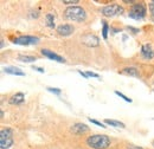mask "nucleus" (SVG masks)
I'll use <instances>...</instances> for the list:
<instances>
[{
  "instance_id": "1",
  "label": "nucleus",
  "mask_w": 154,
  "mask_h": 149,
  "mask_svg": "<svg viewBox=\"0 0 154 149\" xmlns=\"http://www.w3.org/2000/svg\"><path fill=\"white\" fill-rule=\"evenodd\" d=\"M110 137L103 134L90 135L87 138V146L91 149H107L110 146Z\"/></svg>"
},
{
  "instance_id": "2",
  "label": "nucleus",
  "mask_w": 154,
  "mask_h": 149,
  "mask_svg": "<svg viewBox=\"0 0 154 149\" xmlns=\"http://www.w3.org/2000/svg\"><path fill=\"white\" fill-rule=\"evenodd\" d=\"M64 18L70 21L82 23L87 19V12L81 6H69L64 11Z\"/></svg>"
},
{
  "instance_id": "3",
  "label": "nucleus",
  "mask_w": 154,
  "mask_h": 149,
  "mask_svg": "<svg viewBox=\"0 0 154 149\" xmlns=\"http://www.w3.org/2000/svg\"><path fill=\"white\" fill-rule=\"evenodd\" d=\"M13 130L8 127H4L0 130V148L10 149L13 146Z\"/></svg>"
},
{
  "instance_id": "4",
  "label": "nucleus",
  "mask_w": 154,
  "mask_h": 149,
  "mask_svg": "<svg viewBox=\"0 0 154 149\" xmlns=\"http://www.w3.org/2000/svg\"><path fill=\"white\" fill-rule=\"evenodd\" d=\"M147 14V7L143 2H135L134 5H132L131 11L128 13L129 18L135 19V20H141L146 17Z\"/></svg>"
},
{
  "instance_id": "5",
  "label": "nucleus",
  "mask_w": 154,
  "mask_h": 149,
  "mask_svg": "<svg viewBox=\"0 0 154 149\" xmlns=\"http://www.w3.org/2000/svg\"><path fill=\"white\" fill-rule=\"evenodd\" d=\"M102 14L104 17H115V16H121L125 13V8L119 5V4H110V5H106L104 7H102L101 10Z\"/></svg>"
},
{
  "instance_id": "6",
  "label": "nucleus",
  "mask_w": 154,
  "mask_h": 149,
  "mask_svg": "<svg viewBox=\"0 0 154 149\" xmlns=\"http://www.w3.org/2000/svg\"><path fill=\"white\" fill-rule=\"evenodd\" d=\"M40 41V39L36 36H19L14 38L13 43L17 45H23V46H29V45H36Z\"/></svg>"
},
{
  "instance_id": "7",
  "label": "nucleus",
  "mask_w": 154,
  "mask_h": 149,
  "mask_svg": "<svg viewBox=\"0 0 154 149\" xmlns=\"http://www.w3.org/2000/svg\"><path fill=\"white\" fill-rule=\"evenodd\" d=\"M82 43L87 46H90V47H96L100 45V38L95 36V35H91V33H88V35H84L83 37L81 38Z\"/></svg>"
},
{
  "instance_id": "8",
  "label": "nucleus",
  "mask_w": 154,
  "mask_h": 149,
  "mask_svg": "<svg viewBox=\"0 0 154 149\" xmlns=\"http://www.w3.org/2000/svg\"><path fill=\"white\" fill-rule=\"evenodd\" d=\"M56 31L59 36H63V37H68L70 35L74 33L75 31V27L71 25V24H60L59 26L56 27Z\"/></svg>"
},
{
  "instance_id": "9",
  "label": "nucleus",
  "mask_w": 154,
  "mask_h": 149,
  "mask_svg": "<svg viewBox=\"0 0 154 149\" xmlns=\"http://www.w3.org/2000/svg\"><path fill=\"white\" fill-rule=\"evenodd\" d=\"M40 53L44 57L49 58V59H52L55 62H58V63H65V58H63L62 56L57 55L56 52L51 51V50H48V49H42L40 50Z\"/></svg>"
},
{
  "instance_id": "10",
  "label": "nucleus",
  "mask_w": 154,
  "mask_h": 149,
  "mask_svg": "<svg viewBox=\"0 0 154 149\" xmlns=\"http://www.w3.org/2000/svg\"><path fill=\"white\" fill-rule=\"evenodd\" d=\"M70 130H71L72 134H75V135H83V134H85V132H88V131L90 130V128L85 123L78 122V123H75L74 126H71V129Z\"/></svg>"
},
{
  "instance_id": "11",
  "label": "nucleus",
  "mask_w": 154,
  "mask_h": 149,
  "mask_svg": "<svg viewBox=\"0 0 154 149\" xmlns=\"http://www.w3.org/2000/svg\"><path fill=\"white\" fill-rule=\"evenodd\" d=\"M141 56L143 59H152L154 58V50L152 49L151 44H145L141 47Z\"/></svg>"
},
{
  "instance_id": "12",
  "label": "nucleus",
  "mask_w": 154,
  "mask_h": 149,
  "mask_svg": "<svg viewBox=\"0 0 154 149\" xmlns=\"http://www.w3.org/2000/svg\"><path fill=\"white\" fill-rule=\"evenodd\" d=\"M25 102V95L23 93H14L13 96L10 97L8 99V103L12 104V105H20Z\"/></svg>"
},
{
  "instance_id": "13",
  "label": "nucleus",
  "mask_w": 154,
  "mask_h": 149,
  "mask_svg": "<svg viewBox=\"0 0 154 149\" xmlns=\"http://www.w3.org/2000/svg\"><path fill=\"white\" fill-rule=\"evenodd\" d=\"M4 72L8 74H16V76H25V72L21 71L18 68H16V66H7V68H4Z\"/></svg>"
},
{
  "instance_id": "14",
  "label": "nucleus",
  "mask_w": 154,
  "mask_h": 149,
  "mask_svg": "<svg viewBox=\"0 0 154 149\" xmlns=\"http://www.w3.org/2000/svg\"><path fill=\"white\" fill-rule=\"evenodd\" d=\"M120 72H121L122 74L131 76V77H139V76H140V74H139V70H137L136 68H132V66H129V68H125V69H122Z\"/></svg>"
},
{
  "instance_id": "15",
  "label": "nucleus",
  "mask_w": 154,
  "mask_h": 149,
  "mask_svg": "<svg viewBox=\"0 0 154 149\" xmlns=\"http://www.w3.org/2000/svg\"><path fill=\"white\" fill-rule=\"evenodd\" d=\"M104 124H109L112 127H115V128H126V124L120 122V121H116V120H109V118H106L104 120Z\"/></svg>"
},
{
  "instance_id": "16",
  "label": "nucleus",
  "mask_w": 154,
  "mask_h": 149,
  "mask_svg": "<svg viewBox=\"0 0 154 149\" xmlns=\"http://www.w3.org/2000/svg\"><path fill=\"white\" fill-rule=\"evenodd\" d=\"M18 60L23 62V63H33L37 60L36 56H29V55H19L18 56Z\"/></svg>"
},
{
  "instance_id": "17",
  "label": "nucleus",
  "mask_w": 154,
  "mask_h": 149,
  "mask_svg": "<svg viewBox=\"0 0 154 149\" xmlns=\"http://www.w3.org/2000/svg\"><path fill=\"white\" fill-rule=\"evenodd\" d=\"M45 20H46V26L48 27H50V29L55 27V16L52 13H48L45 16Z\"/></svg>"
},
{
  "instance_id": "18",
  "label": "nucleus",
  "mask_w": 154,
  "mask_h": 149,
  "mask_svg": "<svg viewBox=\"0 0 154 149\" xmlns=\"http://www.w3.org/2000/svg\"><path fill=\"white\" fill-rule=\"evenodd\" d=\"M109 30H110V27H109L108 23L106 20H102V37H103V39H107L108 38Z\"/></svg>"
},
{
  "instance_id": "19",
  "label": "nucleus",
  "mask_w": 154,
  "mask_h": 149,
  "mask_svg": "<svg viewBox=\"0 0 154 149\" xmlns=\"http://www.w3.org/2000/svg\"><path fill=\"white\" fill-rule=\"evenodd\" d=\"M115 95H117V96H120V97H121L122 99H125V101H126V102H128V103H132V102H133V99H132V98L127 97L126 95H123V93H120V91H117V90L115 91Z\"/></svg>"
},
{
  "instance_id": "20",
  "label": "nucleus",
  "mask_w": 154,
  "mask_h": 149,
  "mask_svg": "<svg viewBox=\"0 0 154 149\" xmlns=\"http://www.w3.org/2000/svg\"><path fill=\"white\" fill-rule=\"evenodd\" d=\"M46 90H48V91H50V93H55V95H60V93H62V90H60L59 88H52V87H48V88H46Z\"/></svg>"
},
{
  "instance_id": "21",
  "label": "nucleus",
  "mask_w": 154,
  "mask_h": 149,
  "mask_svg": "<svg viewBox=\"0 0 154 149\" xmlns=\"http://www.w3.org/2000/svg\"><path fill=\"white\" fill-rule=\"evenodd\" d=\"M126 30H127V31H129L132 35H137V33L140 32V30H139V29L133 27V26H126Z\"/></svg>"
},
{
  "instance_id": "22",
  "label": "nucleus",
  "mask_w": 154,
  "mask_h": 149,
  "mask_svg": "<svg viewBox=\"0 0 154 149\" xmlns=\"http://www.w3.org/2000/svg\"><path fill=\"white\" fill-rule=\"evenodd\" d=\"M89 121H90L91 123H94V124H96V126H98V127H101V128H107L104 123H102V122H98V121H96V120H94V118H89Z\"/></svg>"
},
{
  "instance_id": "23",
  "label": "nucleus",
  "mask_w": 154,
  "mask_h": 149,
  "mask_svg": "<svg viewBox=\"0 0 154 149\" xmlns=\"http://www.w3.org/2000/svg\"><path fill=\"white\" fill-rule=\"evenodd\" d=\"M64 5H77L79 1L78 0H63L62 1Z\"/></svg>"
},
{
  "instance_id": "24",
  "label": "nucleus",
  "mask_w": 154,
  "mask_h": 149,
  "mask_svg": "<svg viewBox=\"0 0 154 149\" xmlns=\"http://www.w3.org/2000/svg\"><path fill=\"white\" fill-rule=\"evenodd\" d=\"M30 17H31V18L37 19L39 17V12H38V11H35V10L30 11Z\"/></svg>"
},
{
  "instance_id": "25",
  "label": "nucleus",
  "mask_w": 154,
  "mask_h": 149,
  "mask_svg": "<svg viewBox=\"0 0 154 149\" xmlns=\"http://www.w3.org/2000/svg\"><path fill=\"white\" fill-rule=\"evenodd\" d=\"M148 8H149V12H151V16H152V18L154 19V2H149V5H148Z\"/></svg>"
},
{
  "instance_id": "26",
  "label": "nucleus",
  "mask_w": 154,
  "mask_h": 149,
  "mask_svg": "<svg viewBox=\"0 0 154 149\" xmlns=\"http://www.w3.org/2000/svg\"><path fill=\"white\" fill-rule=\"evenodd\" d=\"M85 74H88V77H93V78H100V76L95 72H91V71H87Z\"/></svg>"
},
{
  "instance_id": "27",
  "label": "nucleus",
  "mask_w": 154,
  "mask_h": 149,
  "mask_svg": "<svg viewBox=\"0 0 154 149\" xmlns=\"http://www.w3.org/2000/svg\"><path fill=\"white\" fill-rule=\"evenodd\" d=\"M32 69H33V70H36V71H38V72H40V74H44V69H43V68H40V66L32 65Z\"/></svg>"
},
{
  "instance_id": "28",
  "label": "nucleus",
  "mask_w": 154,
  "mask_h": 149,
  "mask_svg": "<svg viewBox=\"0 0 154 149\" xmlns=\"http://www.w3.org/2000/svg\"><path fill=\"white\" fill-rule=\"evenodd\" d=\"M78 74H81L82 77H84V78H88V74H85V72H83V71H81V70H78Z\"/></svg>"
},
{
  "instance_id": "29",
  "label": "nucleus",
  "mask_w": 154,
  "mask_h": 149,
  "mask_svg": "<svg viewBox=\"0 0 154 149\" xmlns=\"http://www.w3.org/2000/svg\"><path fill=\"white\" fill-rule=\"evenodd\" d=\"M127 149H143L142 147H137V146H129Z\"/></svg>"
},
{
  "instance_id": "30",
  "label": "nucleus",
  "mask_w": 154,
  "mask_h": 149,
  "mask_svg": "<svg viewBox=\"0 0 154 149\" xmlns=\"http://www.w3.org/2000/svg\"><path fill=\"white\" fill-rule=\"evenodd\" d=\"M123 2H125V4H133V5L135 4V1H133V0H125Z\"/></svg>"
},
{
  "instance_id": "31",
  "label": "nucleus",
  "mask_w": 154,
  "mask_h": 149,
  "mask_svg": "<svg viewBox=\"0 0 154 149\" xmlns=\"http://www.w3.org/2000/svg\"><path fill=\"white\" fill-rule=\"evenodd\" d=\"M4 116H5V114H4V110L1 109V110H0V117H1V118H4Z\"/></svg>"
},
{
  "instance_id": "32",
  "label": "nucleus",
  "mask_w": 154,
  "mask_h": 149,
  "mask_svg": "<svg viewBox=\"0 0 154 149\" xmlns=\"http://www.w3.org/2000/svg\"><path fill=\"white\" fill-rule=\"evenodd\" d=\"M4 46H5V41H4V39H1V45H0V47L4 49Z\"/></svg>"
},
{
  "instance_id": "33",
  "label": "nucleus",
  "mask_w": 154,
  "mask_h": 149,
  "mask_svg": "<svg viewBox=\"0 0 154 149\" xmlns=\"http://www.w3.org/2000/svg\"><path fill=\"white\" fill-rule=\"evenodd\" d=\"M152 146H153V147H154V141H153V142H152Z\"/></svg>"
},
{
  "instance_id": "34",
  "label": "nucleus",
  "mask_w": 154,
  "mask_h": 149,
  "mask_svg": "<svg viewBox=\"0 0 154 149\" xmlns=\"http://www.w3.org/2000/svg\"><path fill=\"white\" fill-rule=\"evenodd\" d=\"M153 2H154V1H153Z\"/></svg>"
}]
</instances>
